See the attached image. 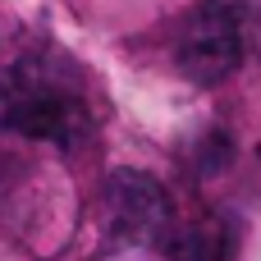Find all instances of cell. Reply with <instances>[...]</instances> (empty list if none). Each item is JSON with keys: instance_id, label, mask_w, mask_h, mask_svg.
<instances>
[{"instance_id": "cell-1", "label": "cell", "mask_w": 261, "mask_h": 261, "mask_svg": "<svg viewBox=\"0 0 261 261\" xmlns=\"http://www.w3.org/2000/svg\"><path fill=\"white\" fill-rule=\"evenodd\" d=\"M0 128L41 142H69L87 128V101L64 60L23 55L0 69Z\"/></svg>"}, {"instance_id": "cell-2", "label": "cell", "mask_w": 261, "mask_h": 261, "mask_svg": "<svg viewBox=\"0 0 261 261\" xmlns=\"http://www.w3.org/2000/svg\"><path fill=\"white\" fill-rule=\"evenodd\" d=\"M248 41H252L248 0H197L174 28V60L193 83L211 87L243 64Z\"/></svg>"}, {"instance_id": "cell-3", "label": "cell", "mask_w": 261, "mask_h": 261, "mask_svg": "<svg viewBox=\"0 0 261 261\" xmlns=\"http://www.w3.org/2000/svg\"><path fill=\"white\" fill-rule=\"evenodd\" d=\"M110 216H115V234L119 239H151L161 225H165V193L156 179L147 174H133V170H119V179L110 184Z\"/></svg>"}]
</instances>
